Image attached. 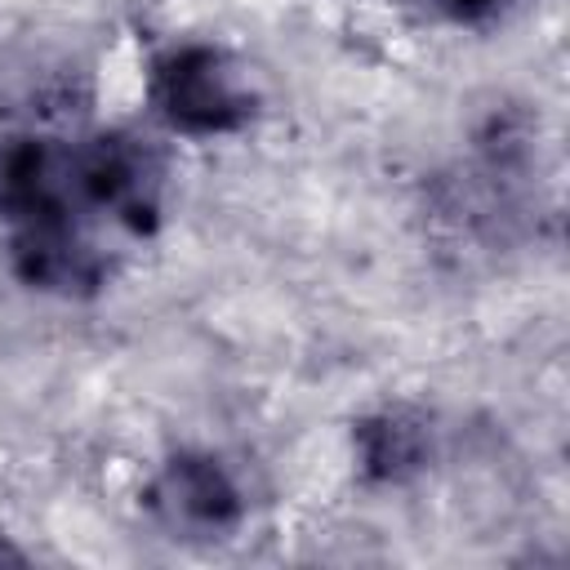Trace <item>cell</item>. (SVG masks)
Returning a JSON list of instances; mask_svg holds the SVG:
<instances>
[{
	"mask_svg": "<svg viewBox=\"0 0 570 570\" xmlns=\"http://www.w3.org/2000/svg\"><path fill=\"white\" fill-rule=\"evenodd\" d=\"M147 102L169 129L191 138L236 134L254 120V94L214 45H174L156 53L147 67Z\"/></svg>",
	"mask_w": 570,
	"mask_h": 570,
	"instance_id": "cell-1",
	"label": "cell"
},
{
	"mask_svg": "<svg viewBox=\"0 0 570 570\" xmlns=\"http://www.w3.org/2000/svg\"><path fill=\"white\" fill-rule=\"evenodd\" d=\"M71 183L76 200L94 209H111L129 232H151L160 214V165L129 134H98L71 147Z\"/></svg>",
	"mask_w": 570,
	"mask_h": 570,
	"instance_id": "cell-2",
	"label": "cell"
},
{
	"mask_svg": "<svg viewBox=\"0 0 570 570\" xmlns=\"http://www.w3.org/2000/svg\"><path fill=\"white\" fill-rule=\"evenodd\" d=\"M142 503L151 508L160 525H169L174 534H191V539H223L227 530L240 525V512H245V499L232 472L214 454H191V450L165 459Z\"/></svg>",
	"mask_w": 570,
	"mask_h": 570,
	"instance_id": "cell-3",
	"label": "cell"
},
{
	"mask_svg": "<svg viewBox=\"0 0 570 570\" xmlns=\"http://www.w3.org/2000/svg\"><path fill=\"white\" fill-rule=\"evenodd\" d=\"M9 254H13V272L31 289L71 298V294H94L107 281V258L80 236V227L71 218L13 227Z\"/></svg>",
	"mask_w": 570,
	"mask_h": 570,
	"instance_id": "cell-4",
	"label": "cell"
},
{
	"mask_svg": "<svg viewBox=\"0 0 570 570\" xmlns=\"http://www.w3.org/2000/svg\"><path fill=\"white\" fill-rule=\"evenodd\" d=\"M432 454V432L414 410H379L356 423V463L370 481H410Z\"/></svg>",
	"mask_w": 570,
	"mask_h": 570,
	"instance_id": "cell-5",
	"label": "cell"
},
{
	"mask_svg": "<svg viewBox=\"0 0 570 570\" xmlns=\"http://www.w3.org/2000/svg\"><path fill=\"white\" fill-rule=\"evenodd\" d=\"M423 4L450 22H485L499 9V0H423Z\"/></svg>",
	"mask_w": 570,
	"mask_h": 570,
	"instance_id": "cell-6",
	"label": "cell"
}]
</instances>
